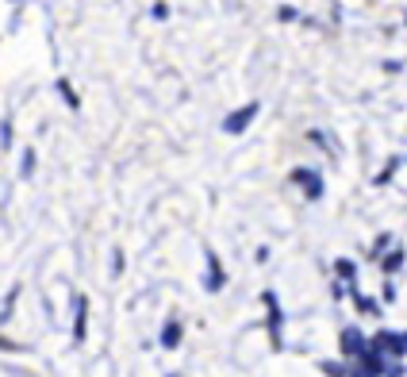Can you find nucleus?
Wrapping results in <instances>:
<instances>
[{
	"mask_svg": "<svg viewBox=\"0 0 407 377\" xmlns=\"http://www.w3.org/2000/svg\"><path fill=\"white\" fill-rule=\"evenodd\" d=\"M342 346H346V354H358L361 351V335L358 331H346V335H342Z\"/></svg>",
	"mask_w": 407,
	"mask_h": 377,
	"instance_id": "obj_4",
	"label": "nucleus"
},
{
	"mask_svg": "<svg viewBox=\"0 0 407 377\" xmlns=\"http://www.w3.org/2000/svg\"><path fill=\"white\" fill-rule=\"evenodd\" d=\"M296 181L308 189V196H319V193H323V185H319V174H311V169H296Z\"/></svg>",
	"mask_w": 407,
	"mask_h": 377,
	"instance_id": "obj_2",
	"label": "nucleus"
},
{
	"mask_svg": "<svg viewBox=\"0 0 407 377\" xmlns=\"http://www.w3.org/2000/svg\"><path fill=\"white\" fill-rule=\"evenodd\" d=\"M399 266H404V251H399V254H392V258L384 262V269H388V274H396Z\"/></svg>",
	"mask_w": 407,
	"mask_h": 377,
	"instance_id": "obj_5",
	"label": "nucleus"
},
{
	"mask_svg": "<svg viewBox=\"0 0 407 377\" xmlns=\"http://www.w3.org/2000/svg\"><path fill=\"white\" fill-rule=\"evenodd\" d=\"M254 116H258V104H246V108H239V112H234V116L227 119L223 127H227L231 135H239V131H246V124H250Z\"/></svg>",
	"mask_w": 407,
	"mask_h": 377,
	"instance_id": "obj_1",
	"label": "nucleus"
},
{
	"mask_svg": "<svg viewBox=\"0 0 407 377\" xmlns=\"http://www.w3.org/2000/svg\"><path fill=\"white\" fill-rule=\"evenodd\" d=\"M376 346H381V351H392V354H404L407 339L404 335H381V339H376Z\"/></svg>",
	"mask_w": 407,
	"mask_h": 377,
	"instance_id": "obj_3",
	"label": "nucleus"
}]
</instances>
